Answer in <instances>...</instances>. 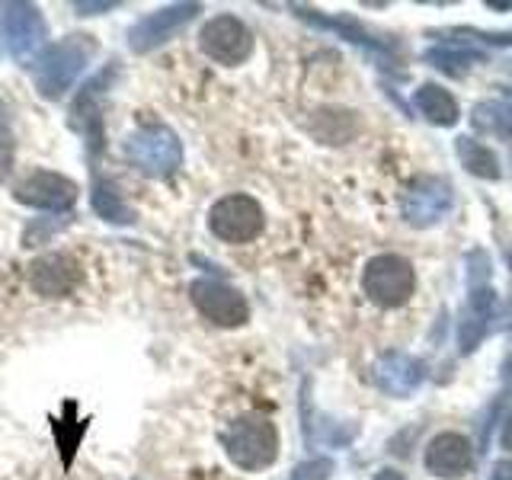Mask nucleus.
Wrapping results in <instances>:
<instances>
[{
	"instance_id": "0eeeda50",
	"label": "nucleus",
	"mask_w": 512,
	"mask_h": 480,
	"mask_svg": "<svg viewBox=\"0 0 512 480\" xmlns=\"http://www.w3.org/2000/svg\"><path fill=\"white\" fill-rule=\"evenodd\" d=\"M189 295H192V304H196V311L205 320H212V324H218V327L247 324L250 304L234 285L221 282V279H199V282H192Z\"/></svg>"
},
{
	"instance_id": "b1692460",
	"label": "nucleus",
	"mask_w": 512,
	"mask_h": 480,
	"mask_svg": "<svg viewBox=\"0 0 512 480\" xmlns=\"http://www.w3.org/2000/svg\"><path fill=\"white\" fill-rule=\"evenodd\" d=\"M490 480H512V461H500V464H493Z\"/></svg>"
},
{
	"instance_id": "39448f33",
	"label": "nucleus",
	"mask_w": 512,
	"mask_h": 480,
	"mask_svg": "<svg viewBox=\"0 0 512 480\" xmlns=\"http://www.w3.org/2000/svg\"><path fill=\"white\" fill-rule=\"evenodd\" d=\"M266 215L260 202L244 192H234V196H224L212 205L208 212V231H212L224 244H250L263 234Z\"/></svg>"
},
{
	"instance_id": "9b49d317",
	"label": "nucleus",
	"mask_w": 512,
	"mask_h": 480,
	"mask_svg": "<svg viewBox=\"0 0 512 480\" xmlns=\"http://www.w3.org/2000/svg\"><path fill=\"white\" fill-rule=\"evenodd\" d=\"M4 13V36L10 42V52L13 58H32L39 52V48L45 45L48 39V26H45V16L39 13V7L32 4H13V0H7L4 7H0Z\"/></svg>"
},
{
	"instance_id": "423d86ee",
	"label": "nucleus",
	"mask_w": 512,
	"mask_h": 480,
	"mask_svg": "<svg viewBox=\"0 0 512 480\" xmlns=\"http://www.w3.org/2000/svg\"><path fill=\"white\" fill-rule=\"evenodd\" d=\"M199 48L212 61L224 64V68H237V64H244L250 58L253 36H250L244 20H237V16H231V13H221L202 26Z\"/></svg>"
},
{
	"instance_id": "6e6552de",
	"label": "nucleus",
	"mask_w": 512,
	"mask_h": 480,
	"mask_svg": "<svg viewBox=\"0 0 512 480\" xmlns=\"http://www.w3.org/2000/svg\"><path fill=\"white\" fill-rule=\"evenodd\" d=\"M455 205V192L445 180L436 176H420L413 180L404 192V202H400V212L404 221H410L413 228H429V224H439Z\"/></svg>"
},
{
	"instance_id": "ddd939ff",
	"label": "nucleus",
	"mask_w": 512,
	"mask_h": 480,
	"mask_svg": "<svg viewBox=\"0 0 512 480\" xmlns=\"http://www.w3.org/2000/svg\"><path fill=\"white\" fill-rule=\"evenodd\" d=\"M29 285L42 298H64L80 285V266L68 253H45L29 266Z\"/></svg>"
},
{
	"instance_id": "20e7f679",
	"label": "nucleus",
	"mask_w": 512,
	"mask_h": 480,
	"mask_svg": "<svg viewBox=\"0 0 512 480\" xmlns=\"http://www.w3.org/2000/svg\"><path fill=\"white\" fill-rule=\"evenodd\" d=\"M362 288L368 301H375L378 308H400V304H407L413 298L416 272L404 256L381 253L375 260H368L362 272Z\"/></svg>"
},
{
	"instance_id": "412c9836",
	"label": "nucleus",
	"mask_w": 512,
	"mask_h": 480,
	"mask_svg": "<svg viewBox=\"0 0 512 480\" xmlns=\"http://www.w3.org/2000/svg\"><path fill=\"white\" fill-rule=\"evenodd\" d=\"M13 154H16V138H13L7 112H4V106H0V183H4L13 170Z\"/></svg>"
},
{
	"instance_id": "f257e3e1",
	"label": "nucleus",
	"mask_w": 512,
	"mask_h": 480,
	"mask_svg": "<svg viewBox=\"0 0 512 480\" xmlns=\"http://www.w3.org/2000/svg\"><path fill=\"white\" fill-rule=\"evenodd\" d=\"M221 445L240 471H266L279 458V432L260 413L237 416L221 432Z\"/></svg>"
},
{
	"instance_id": "1a4fd4ad",
	"label": "nucleus",
	"mask_w": 512,
	"mask_h": 480,
	"mask_svg": "<svg viewBox=\"0 0 512 480\" xmlns=\"http://www.w3.org/2000/svg\"><path fill=\"white\" fill-rule=\"evenodd\" d=\"M13 199L39 212H68L77 202V183L55 170H36L13 186Z\"/></svg>"
},
{
	"instance_id": "5701e85b",
	"label": "nucleus",
	"mask_w": 512,
	"mask_h": 480,
	"mask_svg": "<svg viewBox=\"0 0 512 480\" xmlns=\"http://www.w3.org/2000/svg\"><path fill=\"white\" fill-rule=\"evenodd\" d=\"M80 13L84 16H90V13H103V10H112V7H119L116 0H106V4H74Z\"/></svg>"
},
{
	"instance_id": "4468645a",
	"label": "nucleus",
	"mask_w": 512,
	"mask_h": 480,
	"mask_svg": "<svg viewBox=\"0 0 512 480\" xmlns=\"http://www.w3.org/2000/svg\"><path fill=\"white\" fill-rule=\"evenodd\" d=\"M471 464H474V448L458 432H442V436H436L426 445V468L436 477L445 480L461 477L471 471Z\"/></svg>"
},
{
	"instance_id": "f3484780",
	"label": "nucleus",
	"mask_w": 512,
	"mask_h": 480,
	"mask_svg": "<svg viewBox=\"0 0 512 480\" xmlns=\"http://www.w3.org/2000/svg\"><path fill=\"white\" fill-rule=\"evenodd\" d=\"M90 205L93 212L100 215L109 224H135V212L128 208V202L119 196V189L109 180H93V192H90Z\"/></svg>"
},
{
	"instance_id": "4be33fe9",
	"label": "nucleus",
	"mask_w": 512,
	"mask_h": 480,
	"mask_svg": "<svg viewBox=\"0 0 512 480\" xmlns=\"http://www.w3.org/2000/svg\"><path fill=\"white\" fill-rule=\"evenodd\" d=\"M333 474V464L327 458H311V461H301L298 468L288 474V480H330Z\"/></svg>"
},
{
	"instance_id": "a878e982",
	"label": "nucleus",
	"mask_w": 512,
	"mask_h": 480,
	"mask_svg": "<svg viewBox=\"0 0 512 480\" xmlns=\"http://www.w3.org/2000/svg\"><path fill=\"white\" fill-rule=\"evenodd\" d=\"M375 480H404V474H397V471H391V468H384V471H378Z\"/></svg>"
},
{
	"instance_id": "aec40b11",
	"label": "nucleus",
	"mask_w": 512,
	"mask_h": 480,
	"mask_svg": "<svg viewBox=\"0 0 512 480\" xmlns=\"http://www.w3.org/2000/svg\"><path fill=\"white\" fill-rule=\"evenodd\" d=\"M426 61H432L436 68H442V71H448V74H464L468 71V64L471 61H477V55H471V52H452V48H432V52H426Z\"/></svg>"
},
{
	"instance_id": "393cba45",
	"label": "nucleus",
	"mask_w": 512,
	"mask_h": 480,
	"mask_svg": "<svg viewBox=\"0 0 512 480\" xmlns=\"http://www.w3.org/2000/svg\"><path fill=\"white\" fill-rule=\"evenodd\" d=\"M500 442H503V448H509V452H512V413L506 416V423H503V432H500Z\"/></svg>"
},
{
	"instance_id": "2eb2a0df",
	"label": "nucleus",
	"mask_w": 512,
	"mask_h": 480,
	"mask_svg": "<svg viewBox=\"0 0 512 480\" xmlns=\"http://www.w3.org/2000/svg\"><path fill=\"white\" fill-rule=\"evenodd\" d=\"M426 378V365L407 352H388L375 362V381L384 394L391 397H410Z\"/></svg>"
},
{
	"instance_id": "6ab92c4d",
	"label": "nucleus",
	"mask_w": 512,
	"mask_h": 480,
	"mask_svg": "<svg viewBox=\"0 0 512 480\" xmlns=\"http://www.w3.org/2000/svg\"><path fill=\"white\" fill-rule=\"evenodd\" d=\"M474 125L480 132H500V135H512V109L500 106V103H487L474 109Z\"/></svg>"
},
{
	"instance_id": "7ed1b4c3",
	"label": "nucleus",
	"mask_w": 512,
	"mask_h": 480,
	"mask_svg": "<svg viewBox=\"0 0 512 480\" xmlns=\"http://www.w3.org/2000/svg\"><path fill=\"white\" fill-rule=\"evenodd\" d=\"M125 157L135 170L144 176H173L183 164V144L167 125H151V128H138L135 135H128L125 141Z\"/></svg>"
},
{
	"instance_id": "f03ea898",
	"label": "nucleus",
	"mask_w": 512,
	"mask_h": 480,
	"mask_svg": "<svg viewBox=\"0 0 512 480\" xmlns=\"http://www.w3.org/2000/svg\"><path fill=\"white\" fill-rule=\"evenodd\" d=\"M93 55H96V42L84 36V32L48 45L39 55V68H36L39 93L48 96V100H61L74 87V80L84 74Z\"/></svg>"
},
{
	"instance_id": "9d476101",
	"label": "nucleus",
	"mask_w": 512,
	"mask_h": 480,
	"mask_svg": "<svg viewBox=\"0 0 512 480\" xmlns=\"http://www.w3.org/2000/svg\"><path fill=\"white\" fill-rule=\"evenodd\" d=\"M199 10H202L199 4L160 7V10L148 13L144 20H138L132 29H128V45H132V52H138V55L154 52V48H160L170 36H176V32H180L189 20H196Z\"/></svg>"
},
{
	"instance_id": "f8f14e48",
	"label": "nucleus",
	"mask_w": 512,
	"mask_h": 480,
	"mask_svg": "<svg viewBox=\"0 0 512 480\" xmlns=\"http://www.w3.org/2000/svg\"><path fill=\"white\" fill-rule=\"evenodd\" d=\"M471 295L464 304L461 320H458V352L461 356H471V352L484 343V336L493 327L496 317V292L487 282H468Z\"/></svg>"
},
{
	"instance_id": "dca6fc26",
	"label": "nucleus",
	"mask_w": 512,
	"mask_h": 480,
	"mask_svg": "<svg viewBox=\"0 0 512 480\" xmlns=\"http://www.w3.org/2000/svg\"><path fill=\"white\" fill-rule=\"evenodd\" d=\"M416 109H420L432 125H445L448 128V125L458 122L455 96L448 93L445 87H439V84H423L420 90H416Z\"/></svg>"
},
{
	"instance_id": "a211bd4d",
	"label": "nucleus",
	"mask_w": 512,
	"mask_h": 480,
	"mask_svg": "<svg viewBox=\"0 0 512 480\" xmlns=\"http://www.w3.org/2000/svg\"><path fill=\"white\" fill-rule=\"evenodd\" d=\"M455 151L461 157V164L468 167L474 176H484V180H500V160H496V154L487 148V144H480L474 138H458Z\"/></svg>"
}]
</instances>
